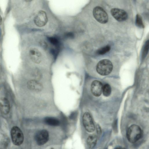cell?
<instances>
[{"instance_id":"obj_4","label":"cell","mask_w":149,"mask_h":149,"mask_svg":"<svg viewBox=\"0 0 149 149\" xmlns=\"http://www.w3.org/2000/svg\"><path fill=\"white\" fill-rule=\"evenodd\" d=\"M82 120L83 125L85 130L89 132H94L95 126L92 116L88 111L83 113L82 116Z\"/></svg>"},{"instance_id":"obj_22","label":"cell","mask_w":149,"mask_h":149,"mask_svg":"<svg viewBox=\"0 0 149 149\" xmlns=\"http://www.w3.org/2000/svg\"><path fill=\"white\" fill-rule=\"evenodd\" d=\"M2 22V18L0 15V25L1 24Z\"/></svg>"},{"instance_id":"obj_16","label":"cell","mask_w":149,"mask_h":149,"mask_svg":"<svg viewBox=\"0 0 149 149\" xmlns=\"http://www.w3.org/2000/svg\"><path fill=\"white\" fill-rule=\"evenodd\" d=\"M110 49V46L109 45H107L97 50L96 53L98 55H104L108 52Z\"/></svg>"},{"instance_id":"obj_7","label":"cell","mask_w":149,"mask_h":149,"mask_svg":"<svg viewBox=\"0 0 149 149\" xmlns=\"http://www.w3.org/2000/svg\"><path fill=\"white\" fill-rule=\"evenodd\" d=\"M33 21L36 25L38 27H42L45 26L48 21L46 13L42 10H39L34 17Z\"/></svg>"},{"instance_id":"obj_10","label":"cell","mask_w":149,"mask_h":149,"mask_svg":"<svg viewBox=\"0 0 149 149\" xmlns=\"http://www.w3.org/2000/svg\"><path fill=\"white\" fill-rule=\"evenodd\" d=\"M103 87V84L101 82L97 80H94L91 84V92L94 96L98 97L102 94Z\"/></svg>"},{"instance_id":"obj_1","label":"cell","mask_w":149,"mask_h":149,"mask_svg":"<svg viewBox=\"0 0 149 149\" xmlns=\"http://www.w3.org/2000/svg\"><path fill=\"white\" fill-rule=\"evenodd\" d=\"M143 133L142 130L139 126L135 124L132 125L127 130V139L130 142L134 143L141 139Z\"/></svg>"},{"instance_id":"obj_12","label":"cell","mask_w":149,"mask_h":149,"mask_svg":"<svg viewBox=\"0 0 149 149\" xmlns=\"http://www.w3.org/2000/svg\"><path fill=\"white\" fill-rule=\"evenodd\" d=\"M43 121L45 124L51 126H58L60 123L59 120L55 117H47L44 118Z\"/></svg>"},{"instance_id":"obj_20","label":"cell","mask_w":149,"mask_h":149,"mask_svg":"<svg viewBox=\"0 0 149 149\" xmlns=\"http://www.w3.org/2000/svg\"><path fill=\"white\" fill-rule=\"evenodd\" d=\"M96 128L97 134L100 135L101 133V130L100 126L99 125L97 124L96 126Z\"/></svg>"},{"instance_id":"obj_8","label":"cell","mask_w":149,"mask_h":149,"mask_svg":"<svg viewBox=\"0 0 149 149\" xmlns=\"http://www.w3.org/2000/svg\"><path fill=\"white\" fill-rule=\"evenodd\" d=\"M35 138L37 144L39 146H42L48 141L49 138V133L46 130H41L36 133Z\"/></svg>"},{"instance_id":"obj_13","label":"cell","mask_w":149,"mask_h":149,"mask_svg":"<svg viewBox=\"0 0 149 149\" xmlns=\"http://www.w3.org/2000/svg\"><path fill=\"white\" fill-rule=\"evenodd\" d=\"M97 139V136L95 134L89 135L86 141L88 147L90 148H93L96 144Z\"/></svg>"},{"instance_id":"obj_17","label":"cell","mask_w":149,"mask_h":149,"mask_svg":"<svg viewBox=\"0 0 149 149\" xmlns=\"http://www.w3.org/2000/svg\"><path fill=\"white\" fill-rule=\"evenodd\" d=\"M135 24L136 26L139 28H143L144 27L142 18L139 14H137L136 15Z\"/></svg>"},{"instance_id":"obj_5","label":"cell","mask_w":149,"mask_h":149,"mask_svg":"<svg viewBox=\"0 0 149 149\" xmlns=\"http://www.w3.org/2000/svg\"><path fill=\"white\" fill-rule=\"evenodd\" d=\"M93 15L95 18L99 22L105 24L108 20L107 14L103 8L100 6H96L93 10Z\"/></svg>"},{"instance_id":"obj_18","label":"cell","mask_w":149,"mask_h":149,"mask_svg":"<svg viewBox=\"0 0 149 149\" xmlns=\"http://www.w3.org/2000/svg\"><path fill=\"white\" fill-rule=\"evenodd\" d=\"M148 40L147 41L144 45V47L143 52V57H145L146 56V55L147 54V53L148 52Z\"/></svg>"},{"instance_id":"obj_9","label":"cell","mask_w":149,"mask_h":149,"mask_svg":"<svg viewBox=\"0 0 149 149\" xmlns=\"http://www.w3.org/2000/svg\"><path fill=\"white\" fill-rule=\"evenodd\" d=\"M113 17L117 20L122 22L126 20L128 18V15L125 10L118 8H113L111 10Z\"/></svg>"},{"instance_id":"obj_14","label":"cell","mask_w":149,"mask_h":149,"mask_svg":"<svg viewBox=\"0 0 149 149\" xmlns=\"http://www.w3.org/2000/svg\"><path fill=\"white\" fill-rule=\"evenodd\" d=\"M47 38L49 42L55 47V48L59 50L61 44L58 38L54 36L48 37Z\"/></svg>"},{"instance_id":"obj_11","label":"cell","mask_w":149,"mask_h":149,"mask_svg":"<svg viewBox=\"0 0 149 149\" xmlns=\"http://www.w3.org/2000/svg\"><path fill=\"white\" fill-rule=\"evenodd\" d=\"M10 106L8 100L3 98L0 100V111L4 114H7L9 112Z\"/></svg>"},{"instance_id":"obj_3","label":"cell","mask_w":149,"mask_h":149,"mask_svg":"<svg viewBox=\"0 0 149 149\" xmlns=\"http://www.w3.org/2000/svg\"><path fill=\"white\" fill-rule=\"evenodd\" d=\"M11 136L14 144L17 146L21 145L24 141V136L21 129L17 126L13 127L11 129Z\"/></svg>"},{"instance_id":"obj_23","label":"cell","mask_w":149,"mask_h":149,"mask_svg":"<svg viewBox=\"0 0 149 149\" xmlns=\"http://www.w3.org/2000/svg\"><path fill=\"white\" fill-rule=\"evenodd\" d=\"M48 149H54L52 148H48Z\"/></svg>"},{"instance_id":"obj_19","label":"cell","mask_w":149,"mask_h":149,"mask_svg":"<svg viewBox=\"0 0 149 149\" xmlns=\"http://www.w3.org/2000/svg\"><path fill=\"white\" fill-rule=\"evenodd\" d=\"M65 37L68 38H72L74 37V35L72 33L69 32L65 34Z\"/></svg>"},{"instance_id":"obj_2","label":"cell","mask_w":149,"mask_h":149,"mask_svg":"<svg viewBox=\"0 0 149 149\" xmlns=\"http://www.w3.org/2000/svg\"><path fill=\"white\" fill-rule=\"evenodd\" d=\"M113 65L111 62L109 60L104 59L100 61L97 63L96 70L100 74L105 76L109 74L112 71Z\"/></svg>"},{"instance_id":"obj_6","label":"cell","mask_w":149,"mask_h":149,"mask_svg":"<svg viewBox=\"0 0 149 149\" xmlns=\"http://www.w3.org/2000/svg\"><path fill=\"white\" fill-rule=\"evenodd\" d=\"M30 58L34 63L37 65H40L43 61V56L41 52L37 48H31L29 52Z\"/></svg>"},{"instance_id":"obj_21","label":"cell","mask_w":149,"mask_h":149,"mask_svg":"<svg viewBox=\"0 0 149 149\" xmlns=\"http://www.w3.org/2000/svg\"><path fill=\"white\" fill-rule=\"evenodd\" d=\"M114 149H125L123 148L120 147H117L115 148Z\"/></svg>"},{"instance_id":"obj_15","label":"cell","mask_w":149,"mask_h":149,"mask_svg":"<svg viewBox=\"0 0 149 149\" xmlns=\"http://www.w3.org/2000/svg\"><path fill=\"white\" fill-rule=\"evenodd\" d=\"M111 89L109 84H106L103 86L102 92L103 95L105 97L109 96L111 93Z\"/></svg>"},{"instance_id":"obj_24","label":"cell","mask_w":149,"mask_h":149,"mask_svg":"<svg viewBox=\"0 0 149 149\" xmlns=\"http://www.w3.org/2000/svg\"></svg>"}]
</instances>
